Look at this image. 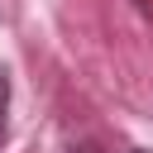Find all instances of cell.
Returning a JSON list of instances; mask_svg holds the SVG:
<instances>
[{"label": "cell", "mask_w": 153, "mask_h": 153, "mask_svg": "<svg viewBox=\"0 0 153 153\" xmlns=\"http://www.w3.org/2000/svg\"><path fill=\"white\" fill-rule=\"evenodd\" d=\"M5 115H10V72L0 67V143H5V134H10V120H5Z\"/></svg>", "instance_id": "6da1fadb"}, {"label": "cell", "mask_w": 153, "mask_h": 153, "mask_svg": "<svg viewBox=\"0 0 153 153\" xmlns=\"http://www.w3.org/2000/svg\"><path fill=\"white\" fill-rule=\"evenodd\" d=\"M72 153H100V143H76Z\"/></svg>", "instance_id": "7a4b0ae2"}, {"label": "cell", "mask_w": 153, "mask_h": 153, "mask_svg": "<svg viewBox=\"0 0 153 153\" xmlns=\"http://www.w3.org/2000/svg\"><path fill=\"white\" fill-rule=\"evenodd\" d=\"M129 153H143V148H129Z\"/></svg>", "instance_id": "3957f363"}]
</instances>
